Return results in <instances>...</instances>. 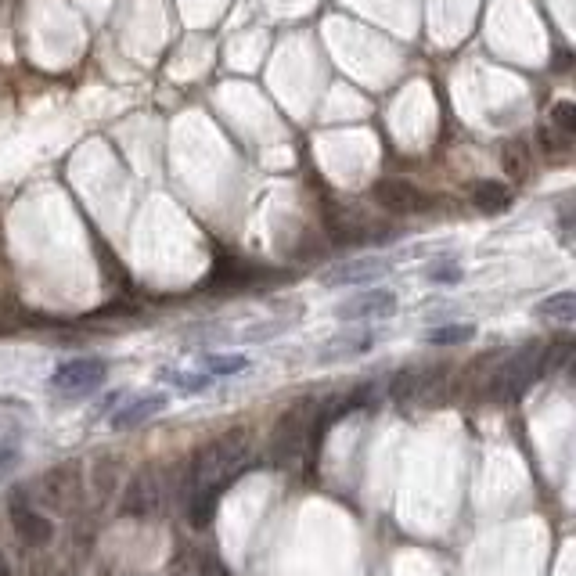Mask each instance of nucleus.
Segmentation results:
<instances>
[{"label":"nucleus","instance_id":"7ed1b4c3","mask_svg":"<svg viewBox=\"0 0 576 576\" xmlns=\"http://www.w3.org/2000/svg\"><path fill=\"white\" fill-rule=\"evenodd\" d=\"M540 368H544V353L540 346H530V350H519L515 357L501 360V368L486 378V396L490 400H515L540 378Z\"/></svg>","mask_w":576,"mask_h":576},{"label":"nucleus","instance_id":"f257e3e1","mask_svg":"<svg viewBox=\"0 0 576 576\" xmlns=\"http://www.w3.org/2000/svg\"><path fill=\"white\" fill-rule=\"evenodd\" d=\"M249 450H252V432L245 429V425H234V429L220 432V436H213L209 443H202L188 465L191 497L220 494V490L245 468Z\"/></svg>","mask_w":576,"mask_h":576},{"label":"nucleus","instance_id":"9d476101","mask_svg":"<svg viewBox=\"0 0 576 576\" xmlns=\"http://www.w3.org/2000/svg\"><path fill=\"white\" fill-rule=\"evenodd\" d=\"M378 274H386V260L364 256V260H350V263H339V267H332V270H324L321 281L328 288H342V285H364V281H375Z\"/></svg>","mask_w":576,"mask_h":576},{"label":"nucleus","instance_id":"6ab92c4d","mask_svg":"<svg viewBox=\"0 0 576 576\" xmlns=\"http://www.w3.org/2000/svg\"><path fill=\"white\" fill-rule=\"evenodd\" d=\"M162 378H170V386L184 389V393H202L213 382V375H180V371H162Z\"/></svg>","mask_w":576,"mask_h":576},{"label":"nucleus","instance_id":"f03ea898","mask_svg":"<svg viewBox=\"0 0 576 576\" xmlns=\"http://www.w3.org/2000/svg\"><path fill=\"white\" fill-rule=\"evenodd\" d=\"M314 425H317V414L310 400H299L292 404L285 414H281L274 429H270V440H267V461L274 468H292L299 458H303L306 447H314Z\"/></svg>","mask_w":576,"mask_h":576},{"label":"nucleus","instance_id":"4468645a","mask_svg":"<svg viewBox=\"0 0 576 576\" xmlns=\"http://www.w3.org/2000/svg\"><path fill=\"white\" fill-rule=\"evenodd\" d=\"M90 483H94V490H98L101 497L112 494L119 483V458H112V454H98L94 465H90Z\"/></svg>","mask_w":576,"mask_h":576},{"label":"nucleus","instance_id":"5701e85b","mask_svg":"<svg viewBox=\"0 0 576 576\" xmlns=\"http://www.w3.org/2000/svg\"><path fill=\"white\" fill-rule=\"evenodd\" d=\"M558 224L566 227V231H576V198L573 202H566V206L558 209Z\"/></svg>","mask_w":576,"mask_h":576},{"label":"nucleus","instance_id":"f3484780","mask_svg":"<svg viewBox=\"0 0 576 576\" xmlns=\"http://www.w3.org/2000/svg\"><path fill=\"white\" fill-rule=\"evenodd\" d=\"M371 346V335H339L321 350V360H335V357H350V353H360Z\"/></svg>","mask_w":576,"mask_h":576},{"label":"nucleus","instance_id":"20e7f679","mask_svg":"<svg viewBox=\"0 0 576 576\" xmlns=\"http://www.w3.org/2000/svg\"><path fill=\"white\" fill-rule=\"evenodd\" d=\"M36 494H40V501L51 508V512L65 515L72 512L76 504H80L83 497V472L76 461H65V465H54L51 472H44L40 476V483H36Z\"/></svg>","mask_w":576,"mask_h":576},{"label":"nucleus","instance_id":"4be33fe9","mask_svg":"<svg viewBox=\"0 0 576 576\" xmlns=\"http://www.w3.org/2000/svg\"><path fill=\"white\" fill-rule=\"evenodd\" d=\"M429 278H432V281H458L461 270L454 267V263H436V267L429 270Z\"/></svg>","mask_w":576,"mask_h":576},{"label":"nucleus","instance_id":"1a4fd4ad","mask_svg":"<svg viewBox=\"0 0 576 576\" xmlns=\"http://www.w3.org/2000/svg\"><path fill=\"white\" fill-rule=\"evenodd\" d=\"M159 497H162V490H159L155 472H137V476L130 479V486H126L119 512L134 515V519H148V515L159 512Z\"/></svg>","mask_w":576,"mask_h":576},{"label":"nucleus","instance_id":"b1692460","mask_svg":"<svg viewBox=\"0 0 576 576\" xmlns=\"http://www.w3.org/2000/svg\"><path fill=\"white\" fill-rule=\"evenodd\" d=\"M0 576H11V569H8V558H4V551H0Z\"/></svg>","mask_w":576,"mask_h":576},{"label":"nucleus","instance_id":"412c9836","mask_svg":"<svg viewBox=\"0 0 576 576\" xmlns=\"http://www.w3.org/2000/svg\"><path fill=\"white\" fill-rule=\"evenodd\" d=\"M11 468H18V447L15 443H0V479L8 476Z\"/></svg>","mask_w":576,"mask_h":576},{"label":"nucleus","instance_id":"39448f33","mask_svg":"<svg viewBox=\"0 0 576 576\" xmlns=\"http://www.w3.org/2000/svg\"><path fill=\"white\" fill-rule=\"evenodd\" d=\"M371 198H375V202L386 209V213H396V216L425 213V209L432 206V198L425 195L418 184H411V180H400V177L375 180V184H371Z\"/></svg>","mask_w":576,"mask_h":576},{"label":"nucleus","instance_id":"a211bd4d","mask_svg":"<svg viewBox=\"0 0 576 576\" xmlns=\"http://www.w3.org/2000/svg\"><path fill=\"white\" fill-rule=\"evenodd\" d=\"M551 126H555L566 141L576 144V101H555V105H551Z\"/></svg>","mask_w":576,"mask_h":576},{"label":"nucleus","instance_id":"ddd939ff","mask_svg":"<svg viewBox=\"0 0 576 576\" xmlns=\"http://www.w3.org/2000/svg\"><path fill=\"white\" fill-rule=\"evenodd\" d=\"M537 317H540V321H551V324L576 321V292H555V296L540 299Z\"/></svg>","mask_w":576,"mask_h":576},{"label":"nucleus","instance_id":"423d86ee","mask_svg":"<svg viewBox=\"0 0 576 576\" xmlns=\"http://www.w3.org/2000/svg\"><path fill=\"white\" fill-rule=\"evenodd\" d=\"M108 378V364L101 357H80V360H69L62 368L54 371V389L65 396H83V393H94Z\"/></svg>","mask_w":576,"mask_h":576},{"label":"nucleus","instance_id":"dca6fc26","mask_svg":"<svg viewBox=\"0 0 576 576\" xmlns=\"http://www.w3.org/2000/svg\"><path fill=\"white\" fill-rule=\"evenodd\" d=\"M472 335H476V324L458 321V324L429 328V332H425V342H429V346H458V342H468Z\"/></svg>","mask_w":576,"mask_h":576},{"label":"nucleus","instance_id":"0eeeda50","mask_svg":"<svg viewBox=\"0 0 576 576\" xmlns=\"http://www.w3.org/2000/svg\"><path fill=\"white\" fill-rule=\"evenodd\" d=\"M396 310V292L389 288H371V292H360V296L342 299L335 306V317L346 324H360V321H382Z\"/></svg>","mask_w":576,"mask_h":576},{"label":"nucleus","instance_id":"9b49d317","mask_svg":"<svg viewBox=\"0 0 576 576\" xmlns=\"http://www.w3.org/2000/svg\"><path fill=\"white\" fill-rule=\"evenodd\" d=\"M166 407V396L162 393H148V396H137V400H130V404L123 407V411L112 414V429L116 432H126V429H137L141 422H148V418H155V414Z\"/></svg>","mask_w":576,"mask_h":576},{"label":"nucleus","instance_id":"f8f14e48","mask_svg":"<svg viewBox=\"0 0 576 576\" xmlns=\"http://www.w3.org/2000/svg\"><path fill=\"white\" fill-rule=\"evenodd\" d=\"M472 202L483 213H504V209L512 206V188L501 184V180H476L472 184Z\"/></svg>","mask_w":576,"mask_h":576},{"label":"nucleus","instance_id":"aec40b11","mask_svg":"<svg viewBox=\"0 0 576 576\" xmlns=\"http://www.w3.org/2000/svg\"><path fill=\"white\" fill-rule=\"evenodd\" d=\"M245 364H249L245 357H206L202 360L206 375H234V371H245Z\"/></svg>","mask_w":576,"mask_h":576},{"label":"nucleus","instance_id":"6e6552de","mask_svg":"<svg viewBox=\"0 0 576 576\" xmlns=\"http://www.w3.org/2000/svg\"><path fill=\"white\" fill-rule=\"evenodd\" d=\"M11 522H15V533L22 537V544H29V548H44V544H51V537H54L51 519H44L40 512L29 508L26 490H11Z\"/></svg>","mask_w":576,"mask_h":576},{"label":"nucleus","instance_id":"2eb2a0df","mask_svg":"<svg viewBox=\"0 0 576 576\" xmlns=\"http://www.w3.org/2000/svg\"><path fill=\"white\" fill-rule=\"evenodd\" d=\"M501 162H504V173H508L512 180L530 177V148H526L522 141H504Z\"/></svg>","mask_w":576,"mask_h":576}]
</instances>
